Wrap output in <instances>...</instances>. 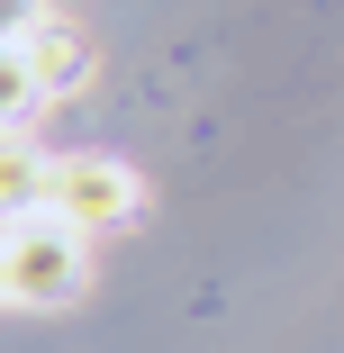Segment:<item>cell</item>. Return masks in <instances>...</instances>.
I'll return each instance as SVG.
<instances>
[{"mask_svg":"<svg viewBox=\"0 0 344 353\" xmlns=\"http://www.w3.org/2000/svg\"><path fill=\"white\" fill-rule=\"evenodd\" d=\"M37 19H45V0H0V46H19Z\"/></svg>","mask_w":344,"mask_h":353,"instance_id":"obj_6","label":"cell"},{"mask_svg":"<svg viewBox=\"0 0 344 353\" xmlns=\"http://www.w3.org/2000/svg\"><path fill=\"white\" fill-rule=\"evenodd\" d=\"M82 290V227L37 208V218L0 227V299L10 308H63Z\"/></svg>","mask_w":344,"mask_h":353,"instance_id":"obj_1","label":"cell"},{"mask_svg":"<svg viewBox=\"0 0 344 353\" xmlns=\"http://www.w3.org/2000/svg\"><path fill=\"white\" fill-rule=\"evenodd\" d=\"M45 190H54V163H45L37 145H19L10 127H0V227L37 218V208H45Z\"/></svg>","mask_w":344,"mask_h":353,"instance_id":"obj_4","label":"cell"},{"mask_svg":"<svg viewBox=\"0 0 344 353\" xmlns=\"http://www.w3.org/2000/svg\"><path fill=\"white\" fill-rule=\"evenodd\" d=\"M37 91H45V82L28 73V54H19V46H0V127H10V118H19Z\"/></svg>","mask_w":344,"mask_h":353,"instance_id":"obj_5","label":"cell"},{"mask_svg":"<svg viewBox=\"0 0 344 353\" xmlns=\"http://www.w3.org/2000/svg\"><path fill=\"white\" fill-rule=\"evenodd\" d=\"M19 54H28V73H37L45 91H82V73H91V37H82L73 19H54V10L19 37Z\"/></svg>","mask_w":344,"mask_h":353,"instance_id":"obj_3","label":"cell"},{"mask_svg":"<svg viewBox=\"0 0 344 353\" xmlns=\"http://www.w3.org/2000/svg\"><path fill=\"white\" fill-rule=\"evenodd\" d=\"M136 199H145V190H136V172H127L118 154H63V163H54V190H45V208L73 218L82 236H91V227H127Z\"/></svg>","mask_w":344,"mask_h":353,"instance_id":"obj_2","label":"cell"}]
</instances>
